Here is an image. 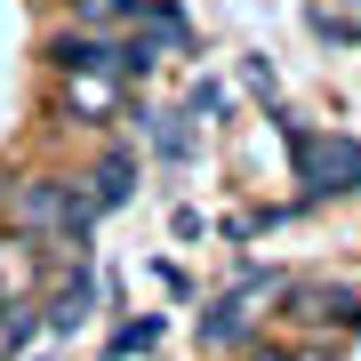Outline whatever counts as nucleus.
<instances>
[{
	"label": "nucleus",
	"instance_id": "423d86ee",
	"mask_svg": "<svg viewBox=\"0 0 361 361\" xmlns=\"http://www.w3.org/2000/svg\"><path fill=\"white\" fill-rule=\"evenodd\" d=\"M305 25L322 32V40H345V49H361V0H313Z\"/></svg>",
	"mask_w": 361,
	"mask_h": 361
},
{
	"label": "nucleus",
	"instance_id": "1a4fd4ad",
	"mask_svg": "<svg viewBox=\"0 0 361 361\" xmlns=\"http://www.w3.org/2000/svg\"><path fill=\"white\" fill-rule=\"evenodd\" d=\"M241 329H249V322H241V297H225V305H209V322H201V337H209V345H233Z\"/></svg>",
	"mask_w": 361,
	"mask_h": 361
},
{
	"label": "nucleus",
	"instance_id": "9b49d317",
	"mask_svg": "<svg viewBox=\"0 0 361 361\" xmlns=\"http://www.w3.org/2000/svg\"><path fill=\"white\" fill-rule=\"evenodd\" d=\"M153 145H161L169 161H185V129H177V121H153Z\"/></svg>",
	"mask_w": 361,
	"mask_h": 361
},
{
	"label": "nucleus",
	"instance_id": "20e7f679",
	"mask_svg": "<svg viewBox=\"0 0 361 361\" xmlns=\"http://www.w3.org/2000/svg\"><path fill=\"white\" fill-rule=\"evenodd\" d=\"M32 273H40L32 233H0V297H25V289H32Z\"/></svg>",
	"mask_w": 361,
	"mask_h": 361
},
{
	"label": "nucleus",
	"instance_id": "39448f33",
	"mask_svg": "<svg viewBox=\"0 0 361 361\" xmlns=\"http://www.w3.org/2000/svg\"><path fill=\"white\" fill-rule=\"evenodd\" d=\"M129 193H137V153H121V145H113V153L97 161V193H89V201H97V209H121Z\"/></svg>",
	"mask_w": 361,
	"mask_h": 361
},
{
	"label": "nucleus",
	"instance_id": "6e6552de",
	"mask_svg": "<svg viewBox=\"0 0 361 361\" xmlns=\"http://www.w3.org/2000/svg\"><path fill=\"white\" fill-rule=\"evenodd\" d=\"M89 305H97V273L80 265V273H73V289L56 297V313H49V329H80V322H89Z\"/></svg>",
	"mask_w": 361,
	"mask_h": 361
},
{
	"label": "nucleus",
	"instance_id": "f03ea898",
	"mask_svg": "<svg viewBox=\"0 0 361 361\" xmlns=\"http://www.w3.org/2000/svg\"><path fill=\"white\" fill-rule=\"evenodd\" d=\"M289 313L305 329H361V289H345V281H289Z\"/></svg>",
	"mask_w": 361,
	"mask_h": 361
},
{
	"label": "nucleus",
	"instance_id": "9d476101",
	"mask_svg": "<svg viewBox=\"0 0 361 361\" xmlns=\"http://www.w3.org/2000/svg\"><path fill=\"white\" fill-rule=\"evenodd\" d=\"M145 345H161V322H129V329L113 337V353H104V361H129V353H145Z\"/></svg>",
	"mask_w": 361,
	"mask_h": 361
},
{
	"label": "nucleus",
	"instance_id": "7ed1b4c3",
	"mask_svg": "<svg viewBox=\"0 0 361 361\" xmlns=\"http://www.w3.org/2000/svg\"><path fill=\"white\" fill-rule=\"evenodd\" d=\"M49 65H65V73H121V49L97 40V32H56L49 40Z\"/></svg>",
	"mask_w": 361,
	"mask_h": 361
},
{
	"label": "nucleus",
	"instance_id": "ddd939ff",
	"mask_svg": "<svg viewBox=\"0 0 361 361\" xmlns=\"http://www.w3.org/2000/svg\"><path fill=\"white\" fill-rule=\"evenodd\" d=\"M257 361H322V353H289V345H257Z\"/></svg>",
	"mask_w": 361,
	"mask_h": 361
},
{
	"label": "nucleus",
	"instance_id": "0eeeda50",
	"mask_svg": "<svg viewBox=\"0 0 361 361\" xmlns=\"http://www.w3.org/2000/svg\"><path fill=\"white\" fill-rule=\"evenodd\" d=\"M113 73H73V89H65V104H73V113L80 121H104V113H113Z\"/></svg>",
	"mask_w": 361,
	"mask_h": 361
},
{
	"label": "nucleus",
	"instance_id": "f8f14e48",
	"mask_svg": "<svg viewBox=\"0 0 361 361\" xmlns=\"http://www.w3.org/2000/svg\"><path fill=\"white\" fill-rule=\"evenodd\" d=\"M145 0H80V16H137Z\"/></svg>",
	"mask_w": 361,
	"mask_h": 361
},
{
	"label": "nucleus",
	"instance_id": "f257e3e1",
	"mask_svg": "<svg viewBox=\"0 0 361 361\" xmlns=\"http://www.w3.org/2000/svg\"><path fill=\"white\" fill-rule=\"evenodd\" d=\"M289 161H297V185H305L313 201L361 193V137H305L289 121Z\"/></svg>",
	"mask_w": 361,
	"mask_h": 361
}]
</instances>
